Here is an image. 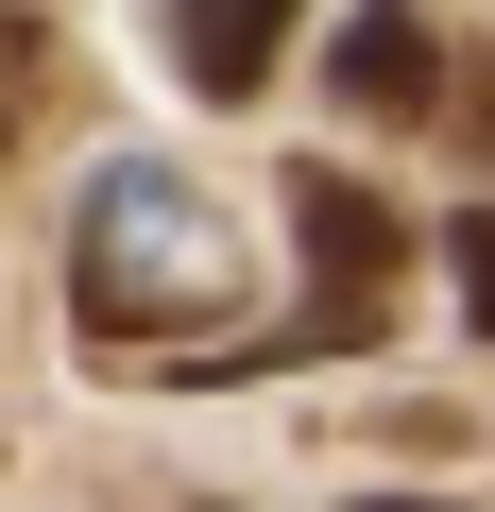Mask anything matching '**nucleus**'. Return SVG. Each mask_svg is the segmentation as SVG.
Wrapping results in <instances>:
<instances>
[{
  "mask_svg": "<svg viewBox=\"0 0 495 512\" xmlns=\"http://www.w3.org/2000/svg\"><path fill=\"white\" fill-rule=\"evenodd\" d=\"M69 308H86V342H103V359H154V325L188 342L205 308H239V256H222V222H205L171 171H120V188L86 205Z\"/></svg>",
  "mask_w": 495,
  "mask_h": 512,
  "instance_id": "f257e3e1",
  "label": "nucleus"
},
{
  "mask_svg": "<svg viewBox=\"0 0 495 512\" xmlns=\"http://www.w3.org/2000/svg\"><path fill=\"white\" fill-rule=\"evenodd\" d=\"M291 239H308V342L325 359H359L376 325H393V291H410V222L359 188V171H291Z\"/></svg>",
  "mask_w": 495,
  "mask_h": 512,
  "instance_id": "f03ea898",
  "label": "nucleus"
},
{
  "mask_svg": "<svg viewBox=\"0 0 495 512\" xmlns=\"http://www.w3.org/2000/svg\"><path fill=\"white\" fill-rule=\"evenodd\" d=\"M325 86H342L359 120H444L461 52H444V18H427V0H359V18H342V52H325Z\"/></svg>",
  "mask_w": 495,
  "mask_h": 512,
  "instance_id": "7ed1b4c3",
  "label": "nucleus"
},
{
  "mask_svg": "<svg viewBox=\"0 0 495 512\" xmlns=\"http://www.w3.org/2000/svg\"><path fill=\"white\" fill-rule=\"evenodd\" d=\"M291 18H308V0H171V52H188V86H205V103H257Z\"/></svg>",
  "mask_w": 495,
  "mask_h": 512,
  "instance_id": "20e7f679",
  "label": "nucleus"
},
{
  "mask_svg": "<svg viewBox=\"0 0 495 512\" xmlns=\"http://www.w3.org/2000/svg\"><path fill=\"white\" fill-rule=\"evenodd\" d=\"M444 274H461V308H478V342H495V205L444 222Z\"/></svg>",
  "mask_w": 495,
  "mask_h": 512,
  "instance_id": "39448f33",
  "label": "nucleus"
},
{
  "mask_svg": "<svg viewBox=\"0 0 495 512\" xmlns=\"http://www.w3.org/2000/svg\"><path fill=\"white\" fill-rule=\"evenodd\" d=\"M0 154H18V18H0Z\"/></svg>",
  "mask_w": 495,
  "mask_h": 512,
  "instance_id": "423d86ee",
  "label": "nucleus"
},
{
  "mask_svg": "<svg viewBox=\"0 0 495 512\" xmlns=\"http://www.w3.org/2000/svg\"><path fill=\"white\" fill-rule=\"evenodd\" d=\"M359 512H427V495H359Z\"/></svg>",
  "mask_w": 495,
  "mask_h": 512,
  "instance_id": "0eeeda50",
  "label": "nucleus"
},
{
  "mask_svg": "<svg viewBox=\"0 0 495 512\" xmlns=\"http://www.w3.org/2000/svg\"><path fill=\"white\" fill-rule=\"evenodd\" d=\"M478 154H495V103H478Z\"/></svg>",
  "mask_w": 495,
  "mask_h": 512,
  "instance_id": "6e6552de",
  "label": "nucleus"
}]
</instances>
